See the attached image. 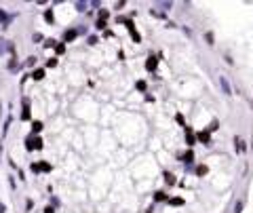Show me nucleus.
Segmentation results:
<instances>
[{"mask_svg":"<svg viewBox=\"0 0 253 213\" xmlns=\"http://www.w3.org/2000/svg\"><path fill=\"white\" fill-rule=\"evenodd\" d=\"M219 85H221V89H224V93H226V95H232V91H230V85H228V80H226L224 76H219Z\"/></svg>","mask_w":253,"mask_h":213,"instance_id":"1","label":"nucleus"},{"mask_svg":"<svg viewBox=\"0 0 253 213\" xmlns=\"http://www.w3.org/2000/svg\"><path fill=\"white\" fill-rule=\"evenodd\" d=\"M146 68H148V70H154V68H156V57H150L148 63H146Z\"/></svg>","mask_w":253,"mask_h":213,"instance_id":"2","label":"nucleus"},{"mask_svg":"<svg viewBox=\"0 0 253 213\" xmlns=\"http://www.w3.org/2000/svg\"><path fill=\"white\" fill-rule=\"evenodd\" d=\"M198 139L205 141V144H209V133H198Z\"/></svg>","mask_w":253,"mask_h":213,"instance_id":"3","label":"nucleus"},{"mask_svg":"<svg viewBox=\"0 0 253 213\" xmlns=\"http://www.w3.org/2000/svg\"><path fill=\"white\" fill-rule=\"evenodd\" d=\"M42 76H44V72H42V70H36V72H34V78H36V80H40Z\"/></svg>","mask_w":253,"mask_h":213,"instance_id":"4","label":"nucleus"},{"mask_svg":"<svg viewBox=\"0 0 253 213\" xmlns=\"http://www.w3.org/2000/svg\"><path fill=\"white\" fill-rule=\"evenodd\" d=\"M192 158H194V156H192V152H188V154H184V161H186V163H192Z\"/></svg>","mask_w":253,"mask_h":213,"instance_id":"5","label":"nucleus"},{"mask_svg":"<svg viewBox=\"0 0 253 213\" xmlns=\"http://www.w3.org/2000/svg\"><path fill=\"white\" fill-rule=\"evenodd\" d=\"M165 179H167L169 184H173V181H175V179H173V175H171V173H165Z\"/></svg>","mask_w":253,"mask_h":213,"instance_id":"6","label":"nucleus"},{"mask_svg":"<svg viewBox=\"0 0 253 213\" xmlns=\"http://www.w3.org/2000/svg\"><path fill=\"white\" fill-rule=\"evenodd\" d=\"M40 129H42V123H34V131H36V133H38Z\"/></svg>","mask_w":253,"mask_h":213,"instance_id":"7","label":"nucleus"}]
</instances>
